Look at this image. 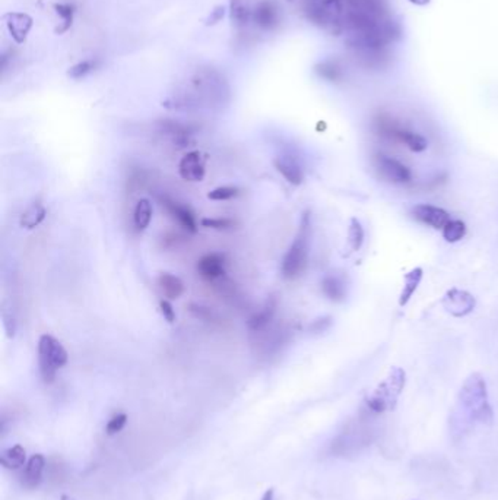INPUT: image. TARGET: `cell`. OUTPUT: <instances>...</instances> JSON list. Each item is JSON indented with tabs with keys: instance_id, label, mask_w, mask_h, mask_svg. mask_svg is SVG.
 Returning <instances> with one entry per match:
<instances>
[{
	"instance_id": "cell-13",
	"label": "cell",
	"mask_w": 498,
	"mask_h": 500,
	"mask_svg": "<svg viewBox=\"0 0 498 500\" xmlns=\"http://www.w3.org/2000/svg\"><path fill=\"white\" fill-rule=\"evenodd\" d=\"M197 274L208 281H215L225 275V256L223 253H208L199 259Z\"/></svg>"
},
{
	"instance_id": "cell-36",
	"label": "cell",
	"mask_w": 498,
	"mask_h": 500,
	"mask_svg": "<svg viewBox=\"0 0 498 500\" xmlns=\"http://www.w3.org/2000/svg\"><path fill=\"white\" fill-rule=\"evenodd\" d=\"M225 15V8L224 6H216L214 11H211V15L207 20V25H215L218 23H221Z\"/></svg>"
},
{
	"instance_id": "cell-35",
	"label": "cell",
	"mask_w": 498,
	"mask_h": 500,
	"mask_svg": "<svg viewBox=\"0 0 498 500\" xmlns=\"http://www.w3.org/2000/svg\"><path fill=\"white\" fill-rule=\"evenodd\" d=\"M332 325V319L329 316H325V318H319L316 319L315 322H313L310 325V331L311 332H315V333H319V332H325L326 329H329V326Z\"/></svg>"
},
{
	"instance_id": "cell-34",
	"label": "cell",
	"mask_w": 498,
	"mask_h": 500,
	"mask_svg": "<svg viewBox=\"0 0 498 500\" xmlns=\"http://www.w3.org/2000/svg\"><path fill=\"white\" fill-rule=\"evenodd\" d=\"M159 309H161V313H162L164 319L167 321L169 323H174V321H176V312H174L173 305H171L169 300H161V302H159Z\"/></svg>"
},
{
	"instance_id": "cell-39",
	"label": "cell",
	"mask_w": 498,
	"mask_h": 500,
	"mask_svg": "<svg viewBox=\"0 0 498 500\" xmlns=\"http://www.w3.org/2000/svg\"><path fill=\"white\" fill-rule=\"evenodd\" d=\"M62 500H75V499L70 497V496H62Z\"/></svg>"
},
{
	"instance_id": "cell-5",
	"label": "cell",
	"mask_w": 498,
	"mask_h": 500,
	"mask_svg": "<svg viewBox=\"0 0 498 500\" xmlns=\"http://www.w3.org/2000/svg\"><path fill=\"white\" fill-rule=\"evenodd\" d=\"M374 439V432L364 420L351 423L348 428L330 444V451L336 456L357 455L367 447H370Z\"/></svg>"
},
{
	"instance_id": "cell-1",
	"label": "cell",
	"mask_w": 498,
	"mask_h": 500,
	"mask_svg": "<svg viewBox=\"0 0 498 500\" xmlns=\"http://www.w3.org/2000/svg\"><path fill=\"white\" fill-rule=\"evenodd\" d=\"M230 100V86L225 78L212 68L199 69L190 78V91L188 94L170 98L165 103L171 108H197V107H224Z\"/></svg>"
},
{
	"instance_id": "cell-3",
	"label": "cell",
	"mask_w": 498,
	"mask_h": 500,
	"mask_svg": "<svg viewBox=\"0 0 498 500\" xmlns=\"http://www.w3.org/2000/svg\"><path fill=\"white\" fill-rule=\"evenodd\" d=\"M405 382H407V375L403 370L400 367H392L384 380L380 382L373 394L365 399L367 411L374 416L392 411L403 391Z\"/></svg>"
},
{
	"instance_id": "cell-9",
	"label": "cell",
	"mask_w": 498,
	"mask_h": 500,
	"mask_svg": "<svg viewBox=\"0 0 498 500\" xmlns=\"http://www.w3.org/2000/svg\"><path fill=\"white\" fill-rule=\"evenodd\" d=\"M374 164L381 176L392 183H409L412 180V173L408 167L391 155L376 154Z\"/></svg>"
},
{
	"instance_id": "cell-15",
	"label": "cell",
	"mask_w": 498,
	"mask_h": 500,
	"mask_svg": "<svg viewBox=\"0 0 498 500\" xmlns=\"http://www.w3.org/2000/svg\"><path fill=\"white\" fill-rule=\"evenodd\" d=\"M253 20L256 25L265 30L272 31L280 24V12L272 0H262L256 5L253 11Z\"/></svg>"
},
{
	"instance_id": "cell-16",
	"label": "cell",
	"mask_w": 498,
	"mask_h": 500,
	"mask_svg": "<svg viewBox=\"0 0 498 500\" xmlns=\"http://www.w3.org/2000/svg\"><path fill=\"white\" fill-rule=\"evenodd\" d=\"M8 31L15 43L22 44L27 40V35L32 28V18L27 13H6L4 16Z\"/></svg>"
},
{
	"instance_id": "cell-26",
	"label": "cell",
	"mask_w": 498,
	"mask_h": 500,
	"mask_svg": "<svg viewBox=\"0 0 498 500\" xmlns=\"http://www.w3.org/2000/svg\"><path fill=\"white\" fill-rule=\"evenodd\" d=\"M466 234V226L460 219H450L447 224L443 227V237L449 243H457Z\"/></svg>"
},
{
	"instance_id": "cell-28",
	"label": "cell",
	"mask_w": 498,
	"mask_h": 500,
	"mask_svg": "<svg viewBox=\"0 0 498 500\" xmlns=\"http://www.w3.org/2000/svg\"><path fill=\"white\" fill-rule=\"evenodd\" d=\"M54 9H56V13L62 20V25L56 28V34H65L73 25V20H75V6L70 4H59L54 5Z\"/></svg>"
},
{
	"instance_id": "cell-38",
	"label": "cell",
	"mask_w": 498,
	"mask_h": 500,
	"mask_svg": "<svg viewBox=\"0 0 498 500\" xmlns=\"http://www.w3.org/2000/svg\"><path fill=\"white\" fill-rule=\"evenodd\" d=\"M412 4H417V5H426L428 4V0H411Z\"/></svg>"
},
{
	"instance_id": "cell-8",
	"label": "cell",
	"mask_w": 498,
	"mask_h": 500,
	"mask_svg": "<svg viewBox=\"0 0 498 500\" xmlns=\"http://www.w3.org/2000/svg\"><path fill=\"white\" fill-rule=\"evenodd\" d=\"M441 305L446 309L447 313L452 314V316L464 318L473 312V309L476 306V300L471 293H468L465 290L452 288L445 294V297H443V300H441Z\"/></svg>"
},
{
	"instance_id": "cell-25",
	"label": "cell",
	"mask_w": 498,
	"mask_h": 500,
	"mask_svg": "<svg viewBox=\"0 0 498 500\" xmlns=\"http://www.w3.org/2000/svg\"><path fill=\"white\" fill-rule=\"evenodd\" d=\"M315 72L322 79L329 81V82H338L343 77V70H342L341 65L335 60H325V62L316 65Z\"/></svg>"
},
{
	"instance_id": "cell-14",
	"label": "cell",
	"mask_w": 498,
	"mask_h": 500,
	"mask_svg": "<svg viewBox=\"0 0 498 500\" xmlns=\"http://www.w3.org/2000/svg\"><path fill=\"white\" fill-rule=\"evenodd\" d=\"M161 205H162V208H165V211L170 214V217H173L178 222L183 229H186L190 233L197 231L196 218H195L193 212L186 205H181L180 202L173 200L167 196H164L161 199Z\"/></svg>"
},
{
	"instance_id": "cell-40",
	"label": "cell",
	"mask_w": 498,
	"mask_h": 500,
	"mask_svg": "<svg viewBox=\"0 0 498 500\" xmlns=\"http://www.w3.org/2000/svg\"><path fill=\"white\" fill-rule=\"evenodd\" d=\"M289 2H292V0H289Z\"/></svg>"
},
{
	"instance_id": "cell-2",
	"label": "cell",
	"mask_w": 498,
	"mask_h": 500,
	"mask_svg": "<svg viewBox=\"0 0 498 500\" xmlns=\"http://www.w3.org/2000/svg\"><path fill=\"white\" fill-rule=\"evenodd\" d=\"M459 401L465 410L469 411L472 420L488 424L492 421V409L488 402L487 383L483 375L472 373L462 385Z\"/></svg>"
},
{
	"instance_id": "cell-10",
	"label": "cell",
	"mask_w": 498,
	"mask_h": 500,
	"mask_svg": "<svg viewBox=\"0 0 498 500\" xmlns=\"http://www.w3.org/2000/svg\"><path fill=\"white\" fill-rule=\"evenodd\" d=\"M178 174L183 180L197 183L205 179L207 167L205 157L199 151H190L180 160L178 164Z\"/></svg>"
},
{
	"instance_id": "cell-30",
	"label": "cell",
	"mask_w": 498,
	"mask_h": 500,
	"mask_svg": "<svg viewBox=\"0 0 498 500\" xmlns=\"http://www.w3.org/2000/svg\"><path fill=\"white\" fill-rule=\"evenodd\" d=\"M97 68V62L96 60H82L77 65H73L69 70H67V77L72 79H82L85 77H88L91 72H94Z\"/></svg>"
},
{
	"instance_id": "cell-24",
	"label": "cell",
	"mask_w": 498,
	"mask_h": 500,
	"mask_svg": "<svg viewBox=\"0 0 498 500\" xmlns=\"http://www.w3.org/2000/svg\"><path fill=\"white\" fill-rule=\"evenodd\" d=\"M25 459H27L25 449L21 447V444H15V447L4 451L0 462H2V466L6 470H18L25 466Z\"/></svg>"
},
{
	"instance_id": "cell-20",
	"label": "cell",
	"mask_w": 498,
	"mask_h": 500,
	"mask_svg": "<svg viewBox=\"0 0 498 500\" xmlns=\"http://www.w3.org/2000/svg\"><path fill=\"white\" fill-rule=\"evenodd\" d=\"M422 275H424L422 268H414L412 271H409L407 275H405V278H403V288H402L400 297H399V306L403 307V306H407L409 303L414 293L417 291L418 286L421 284Z\"/></svg>"
},
{
	"instance_id": "cell-33",
	"label": "cell",
	"mask_w": 498,
	"mask_h": 500,
	"mask_svg": "<svg viewBox=\"0 0 498 500\" xmlns=\"http://www.w3.org/2000/svg\"><path fill=\"white\" fill-rule=\"evenodd\" d=\"M126 423H127V416H126V414H123V413L116 414L112 420H110V421L107 423L105 430H107V433H108L110 436H112V435H117L119 432L123 430Z\"/></svg>"
},
{
	"instance_id": "cell-37",
	"label": "cell",
	"mask_w": 498,
	"mask_h": 500,
	"mask_svg": "<svg viewBox=\"0 0 498 500\" xmlns=\"http://www.w3.org/2000/svg\"><path fill=\"white\" fill-rule=\"evenodd\" d=\"M273 494H275V492H273V489H269L265 494H263V497H262V500H273Z\"/></svg>"
},
{
	"instance_id": "cell-18",
	"label": "cell",
	"mask_w": 498,
	"mask_h": 500,
	"mask_svg": "<svg viewBox=\"0 0 498 500\" xmlns=\"http://www.w3.org/2000/svg\"><path fill=\"white\" fill-rule=\"evenodd\" d=\"M46 217H47V211H46L43 203L34 202V203H31V205H28L25 208V211L22 212V215L20 218V224L25 230H32V229L39 227L41 222L46 219Z\"/></svg>"
},
{
	"instance_id": "cell-11",
	"label": "cell",
	"mask_w": 498,
	"mask_h": 500,
	"mask_svg": "<svg viewBox=\"0 0 498 500\" xmlns=\"http://www.w3.org/2000/svg\"><path fill=\"white\" fill-rule=\"evenodd\" d=\"M412 217L417 221L422 222V224H426L435 230L438 229L443 230V227L450 221V214L446 210L428 205V203H419V205H415L412 208Z\"/></svg>"
},
{
	"instance_id": "cell-31",
	"label": "cell",
	"mask_w": 498,
	"mask_h": 500,
	"mask_svg": "<svg viewBox=\"0 0 498 500\" xmlns=\"http://www.w3.org/2000/svg\"><path fill=\"white\" fill-rule=\"evenodd\" d=\"M240 191L234 186H221L208 193V199L216 200V202H224V200H231L237 198Z\"/></svg>"
},
{
	"instance_id": "cell-7",
	"label": "cell",
	"mask_w": 498,
	"mask_h": 500,
	"mask_svg": "<svg viewBox=\"0 0 498 500\" xmlns=\"http://www.w3.org/2000/svg\"><path fill=\"white\" fill-rule=\"evenodd\" d=\"M374 127L380 136L395 142H400L405 146H408L412 153H422L426 151L428 146V141L422 135L402 126L399 122L387 115H379L374 119Z\"/></svg>"
},
{
	"instance_id": "cell-12",
	"label": "cell",
	"mask_w": 498,
	"mask_h": 500,
	"mask_svg": "<svg viewBox=\"0 0 498 500\" xmlns=\"http://www.w3.org/2000/svg\"><path fill=\"white\" fill-rule=\"evenodd\" d=\"M273 165L275 169L282 174V177L288 183L294 184V186H300V184L304 181L303 165L295 155L281 154L273 160Z\"/></svg>"
},
{
	"instance_id": "cell-23",
	"label": "cell",
	"mask_w": 498,
	"mask_h": 500,
	"mask_svg": "<svg viewBox=\"0 0 498 500\" xmlns=\"http://www.w3.org/2000/svg\"><path fill=\"white\" fill-rule=\"evenodd\" d=\"M151 221H152V203L150 199H140L136 203L135 212H133V224L136 230L142 231L148 229L151 224Z\"/></svg>"
},
{
	"instance_id": "cell-32",
	"label": "cell",
	"mask_w": 498,
	"mask_h": 500,
	"mask_svg": "<svg viewBox=\"0 0 498 500\" xmlns=\"http://www.w3.org/2000/svg\"><path fill=\"white\" fill-rule=\"evenodd\" d=\"M202 227L214 230H230L235 226V222L230 218H204L200 221Z\"/></svg>"
},
{
	"instance_id": "cell-29",
	"label": "cell",
	"mask_w": 498,
	"mask_h": 500,
	"mask_svg": "<svg viewBox=\"0 0 498 500\" xmlns=\"http://www.w3.org/2000/svg\"><path fill=\"white\" fill-rule=\"evenodd\" d=\"M364 243V229L357 218L351 219L348 229V245L351 252H358Z\"/></svg>"
},
{
	"instance_id": "cell-21",
	"label": "cell",
	"mask_w": 498,
	"mask_h": 500,
	"mask_svg": "<svg viewBox=\"0 0 498 500\" xmlns=\"http://www.w3.org/2000/svg\"><path fill=\"white\" fill-rule=\"evenodd\" d=\"M275 310H276L275 303L268 302L262 310H259L257 313H254L253 316H250V319L247 321L249 329L251 332H261V331L266 329L270 325V322L273 321Z\"/></svg>"
},
{
	"instance_id": "cell-19",
	"label": "cell",
	"mask_w": 498,
	"mask_h": 500,
	"mask_svg": "<svg viewBox=\"0 0 498 500\" xmlns=\"http://www.w3.org/2000/svg\"><path fill=\"white\" fill-rule=\"evenodd\" d=\"M158 286L169 300H176L181 297V294L184 293L183 281L178 276L169 272H164L158 276Z\"/></svg>"
},
{
	"instance_id": "cell-27",
	"label": "cell",
	"mask_w": 498,
	"mask_h": 500,
	"mask_svg": "<svg viewBox=\"0 0 498 500\" xmlns=\"http://www.w3.org/2000/svg\"><path fill=\"white\" fill-rule=\"evenodd\" d=\"M230 12H231V20L237 27H246L250 21V18L253 16L249 8L243 4V0H231Z\"/></svg>"
},
{
	"instance_id": "cell-4",
	"label": "cell",
	"mask_w": 498,
	"mask_h": 500,
	"mask_svg": "<svg viewBox=\"0 0 498 500\" xmlns=\"http://www.w3.org/2000/svg\"><path fill=\"white\" fill-rule=\"evenodd\" d=\"M310 255V215L303 214L300 230L282 257L281 274L285 280H295L304 274Z\"/></svg>"
},
{
	"instance_id": "cell-17",
	"label": "cell",
	"mask_w": 498,
	"mask_h": 500,
	"mask_svg": "<svg viewBox=\"0 0 498 500\" xmlns=\"http://www.w3.org/2000/svg\"><path fill=\"white\" fill-rule=\"evenodd\" d=\"M44 468H46V459L41 454L32 455L30 458V461L27 462V466L24 468L22 477H21V483L25 489H37L40 486L41 480H43V474H44Z\"/></svg>"
},
{
	"instance_id": "cell-6",
	"label": "cell",
	"mask_w": 498,
	"mask_h": 500,
	"mask_svg": "<svg viewBox=\"0 0 498 500\" xmlns=\"http://www.w3.org/2000/svg\"><path fill=\"white\" fill-rule=\"evenodd\" d=\"M69 354L59 340L43 333L39 340V367L41 379L51 383L56 379L58 370L67 364Z\"/></svg>"
},
{
	"instance_id": "cell-22",
	"label": "cell",
	"mask_w": 498,
	"mask_h": 500,
	"mask_svg": "<svg viewBox=\"0 0 498 500\" xmlns=\"http://www.w3.org/2000/svg\"><path fill=\"white\" fill-rule=\"evenodd\" d=\"M322 291L332 302H341L345 297V284L338 275H326L322 281Z\"/></svg>"
}]
</instances>
